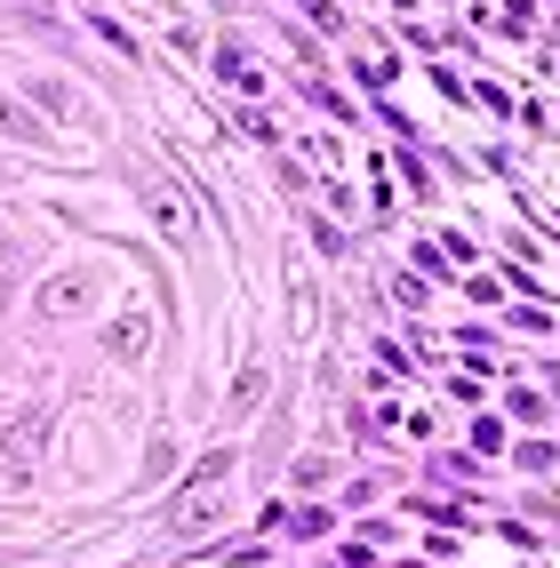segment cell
Listing matches in <instances>:
<instances>
[{"label": "cell", "mask_w": 560, "mask_h": 568, "mask_svg": "<svg viewBox=\"0 0 560 568\" xmlns=\"http://www.w3.org/2000/svg\"><path fill=\"white\" fill-rule=\"evenodd\" d=\"M129 193L144 201V216H153V224H161L169 241H184V233H193V209H184V201L169 193V184H161L153 169H136V176H129Z\"/></svg>", "instance_id": "6da1fadb"}]
</instances>
